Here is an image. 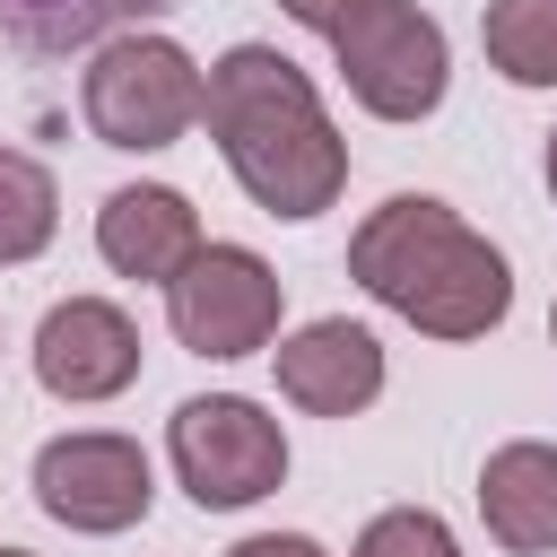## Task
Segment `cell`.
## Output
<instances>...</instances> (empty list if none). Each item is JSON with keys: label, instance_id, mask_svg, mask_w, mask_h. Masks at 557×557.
I'll return each mask as SVG.
<instances>
[{"label": "cell", "instance_id": "cell-1", "mask_svg": "<svg viewBox=\"0 0 557 557\" xmlns=\"http://www.w3.org/2000/svg\"><path fill=\"white\" fill-rule=\"evenodd\" d=\"M209 139L226 157V174L252 191V209L270 218H322L348 183V139L331 131L313 78L270 52V44H235L209 61Z\"/></svg>", "mask_w": 557, "mask_h": 557}, {"label": "cell", "instance_id": "cell-2", "mask_svg": "<svg viewBox=\"0 0 557 557\" xmlns=\"http://www.w3.org/2000/svg\"><path fill=\"white\" fill-rule=\"evenodd\" d=\"M348 278L426 339H487L513 313L505 252L426 191H392L383 209H366V226L348 235Z\"/></svg>", "mask_w": 557, "mask_h": 557}, {"label": "cell", "instance_id": "cell-3", "mask_svg": "<svg viewBox=\"0 0 557 557\" xmlns=\"http://www.w3.org/2000/svg\"><path fill=\"white\" fill-rule=\"evenodd\" d=\"M200 104H209V78L174 35H113V44H96V61L78 78L87 131L104 148H131V157L174 148L200 122Z\"/></svg>", "mask_w": 557, "mask_h": 557}, {"label": "cell", "instance_id": "cell-4", "mask_svg": "<svg viewBox=\"0 0 557 557\" xmlns=\"http://www.w3.org/2000/svg\"><path fill=\"white\" fill-rule=\"evenodd\" d=\"M165 453H174V479L191 487L200 513H235V505H261L278 479H287V435L261 400L244 392H200L174 409L165 426Z\"/></svg>", "mask_w": 557, "mask_h": 557}, {"label": "cell", "instance_id": "cell-5", "mask_svg": "<svg viewBox=\"0 0 557 557\" xmlns=\"http://www.w3.org/2000/svg\"><path fill=\"white\" fill-rule=\"evenodd\" d=\"M339 78L348 96L374 113V122H426L444 104V78H453V52H444V26L418 9V0H366L339 35Z\"/></svg>", "mask_w": 557, "mask_h": 557}, {"label": "cell", "instance_id": "cell-6", "mask_svg": "<svg viewBox=\"0 0 557 557\" xmlns=\"http://www.w3.org/2000/svg\"><path fill=\"white\" fill-rule=\"evenodd\" d=\"M165 322L191 357H252L278 339V270L244 244H200L165 287Z\"/></svg>", "mask_w": 557, "mask_h": 557}, {"label": "cell", "instance_id": "cell-7", "mask_svg": "<svg viewBox=\"0 0 557 557\" xmlns=\"http://www.w3.org/2000/svg\"><path fill=\"white\" fill-rule=\"evenodd\" d=\"M148 496H157V470H148V453L131 435L87 426V435H52L35 453V505L52 522H70V531H96V540L131 531L148 513Z\"/></svg>", "mask_w": 557, "mask_h": 557}, {"label": "cell", "instance_id": "cell-8", "mask_svg": "<svg viewBox=\"0 0 557 557\" xmlns=\"http://www.w3.org/2000/svg\"><path fill=\"white\" fill-rule=\"evenodd\" d=\"M131 374H139V322L122 313V305H104V296H61L52 313H44V331H35V383L52 392V400H113V392H131Z\"/></svg>", "mask_w": 557, "mask_h": 557}, {"label": "cell", "instance_id": "cell-9", "mask_svg": "<svg viewBox=\"0 0 557 557\" xmlns=\"http://www.w3.org/2000/svg\"><path fill=\"white\" fill-rule=\"evenodd\" d=\"M278 392L313 418H357L383 392V339L348 313H322L296 339H278Z\"/></svg>", "mask_w": 557, "mask_h": 557}, {"label": "cell", "instance_id": "cell-10", "mask_svg": "<svg viewBox=\"0 0 557 557\" xmlns=\"http://www.w3.org/2000/svg\"><path fill=\"white\" fill-rule=\"evenodd\" d=\"M96 252L122 270V278H183V261L200 252V218H191V200L183 191H165V183H122V191H104V209H96Z\"/></svg>", "mask_w": 557, "mask_h": 557}, {"label": "cell", "instance_id": "cell-11", "mask_svg": "<svg viewBox=\"0 0 557 557\" xmlns=\"http://www.w3.org/2000/svg\"><path fill=\"white\" fill-rule=\"evenodd\" d=\"M479 513L513 557H548L557 548V444H496L479 470Z\"/></svg>", "mask_w": 557, "mask_h": 557}, {"label": "cell", "instance_id": "cell-12", "mask_svg": "<svg viewBox=\"0 0 557 557\" xmlns=\"http://www.w3.org/2000/svg\"><path fill=\"white\" fill-rule=\"evenodd\" d=\"M174 0H0V35L26 52H78V44H113L122 26L139 35V17H157Z\"/></svg>", "mask_w": 557, "mask_h": 557}, {"label": "cell", "instance_id": "cell-13", "mask_svg": "<svg viewBox=\"0 0 557 557\" xmlns=\"http://www.w3.org/2000/svg\"><path fill=\"white\" fill-rule=\"evenodd\" d=\"M479 44L513 87H557V0H487Z\"/></svg>", "mask_w": 557, "mask_h": 557}, {"label": "cell", "instance_id": "cell-14", "mask_svg": "<svg viewBox=\"0 0 557 557\" xmlns=\"http://www.w3.org/2000/svg\"><path fill=\"white\" fill-rule=\"evenodd\" d=\"M61 226V183L44 157L0 148V261H35Z\"/></svg>", "mask_w": 557, "mask_h": 557}, {"label": "cell", "instance_id": "cell-15", "mask_svg": "<svg viewBox=\"0 0 557 557\" xmlns=\"http://www.w3.org/2000/svg\"><path fill=\"white\" fill-rule=\"evenodd\" d=\"M348 557H461V540H453L435 513L400 505V513H374V522L357 531V548H348Z\"/></svg>", "mask_w": 557, "mask_h": 557}, {"label": "cell", "instance_id": "cell-16", "mask_svg": "<svg viewBox=\"0 0 557 557\" xmlns=\"http://www.w3.org/2000/svg\"><path fill=\"white\" fill-rule=\"evenodd\" d=\"M226 557H331V548L305 540V531H252V540H235Z\"/></svg>", "mask_w": 557, "mask_h": 557}, {"label": "cell", "instance_id": "cell-17", "mask_svg": "<svg viewBox=\"0 0 557 557\" xmlns=\"http://www.w3.org/2000/svg\"><path fill=\"white\" fill-rule=\"evenodd\" d=\"M278 9H287L296 26H313V35H339V26H348L366 0H278Z\"/></svg>", "mask_w": 557, "mask_h": 557}, {"label": "cell", "instance_id": "cell-18", "mask_svg": "<svg viewBox=\"0 0 557 557\" xmlns=\"http://www.w3.org/2000/svg\"><path fill=\"white\" fill-rule=\"evenodd\" d=\"M548 191H557V131H548Z\"/></svg>", "mask_w": 557, "mask_h": 557}, {"label": "cell", "instance_id": "cell-19", "mask_svg": "<svg viewBox=\"0 0 557 557\" xmlns=\"http://www.w3.org/2000/svg\"><path fill=\"white\" fill-rule=\"evenodd\" d=\"M548 339H557V305H548Z\"/></svg>", "mask_w": 557, "mask_h": 557}, {"label": "cell", "instance_id": "cell-20", "mask_svg": "<svg viewBox=\"0 0 557 557\" xmlns=\"http://www.w3.org/2000/svg\"><path fill=\"white\" fill-rule=\"evenodd\" d=\"M0 557H26V548H0Z\"/></svg>", "mask_w": 557, "mask_h": 557}]
</instances>
